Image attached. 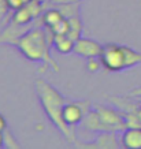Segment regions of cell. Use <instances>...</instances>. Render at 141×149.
Listing matches in <instances>:
<instances>
[{
	"mask_svg": "<svg viewBox=\"0 0 141 149\" xmlns=\"http://www.w3.org/2000/svg\"><path fill=\"white\" fill-rule=\"evenodd\" d=\"M54 45V34L43 23L40 26H32L25 34L15 41L14 47L30 62L43 63L47 68L59 71V64L51 56L50 49Z\"/></svg>",
	"mask_w": 141,
	"mask_h": 149,
	"instance_id": "cell-1",
	"label": "cell"
},
{
	"mask_svg": "<svg viewBox=\"0 0 141 149\" xmlns=\"http://www.w3.org/2000/svg\"><path fill=\"white\" fill-rule=\"evenodd\" d=\"M130 96L132 97H141V88H136L130 92Z\"/></svg>",
	"mask_w": 141,
	"mask_h": 149,
	"instance_id": "cell-22",
	"label": "cell"
},
{
	"mask_svg": "<svg viewBox=\"0 0 141 149\" xmlns=\"http://www.w3.org/2000/svg\"><path fill=\"white\" fill-rule=\"evenodd\" d=\"M111 103L122 112H137L141 108L140 100H133L132 96L129 97H119V96H108Z\"/></svg>",
	"mask_w": 141,
	"mask_h": 149,
	"instance_id": "cell-9",
	"label": "cell"
},
{
	"mask_svg": "<svg viewBox=\"0 0 141 149\" xmlns=\"http://www.w3.org/2000/svg\"><path fill=\"white\" fill-rule=\"evenodd\" d=\"M95 111L104 125L107 131H123L126 129V120L123 116V112L119 111L117 107H105V105H95Z\"/></svg>",
	"mask_w": 141,
	"mask_h": 149,
	"instance_id": "cell-4",
	"label": "cell"
},
{
	"mask_svg": "<svg viewBox=\"0 0 141 149\" xmlns=\"http://www.w3.org/2000/svg\"><path fill=\"white\" fill-rule=\"evenodd\" d=\"M81 0H51L47 4H62V3H80Z\"/></svg>",
	"mask_w": 141,
	"mask_h": 149,
	"instance_id": "cell-20",
	"label": "cell"
},
{
	"mask_svg": "<svg viewBox=\"0 0 141 149\" xmlns=\"http://www.w3.org/2000/svg\"><path fill=\"white\" fill-rule=\"evenodd\" d=\"M87 67H88V70H89L91 72H97L101 67H103L100 58H91V59H88Z\"/></svg>",
	"mask_w": 141,
	"mask_h": 149,
	"instance_id": "cell-17",
	"label": "cell"
},
{
	"mask_svg": "<svg viewBox=\"0 0 141 149\" xmlns=\"http://www.w3.org/2000/svg\"><path fill=\"white\" fill-rule=\"evenodd\" d=\"M7 129V122H6V119L3 115H0V133H3V131Z\"/></svg>",
	"mask_w": 141,
	"mask_h": 149,
	"instance_id": "cell-21",
	"label": "cell"
},
{
	"mask_svg": "<svg viewBox=\"0 0 141 149\" xmlns=\"http://www.w3.org/2000/svg\"><path fill=\"white\" fill-rule=\"evenodd\" d=\"M11 21L18 25H32V22L36 21V17L32 14V11L27 8V6H23L19 10L14 11Z\"/></svg>",
	"mask_w": 141,
	"mask_h": 149,
	"instance_id": "cell-12",
	"label": "cell"
},
{
	"mask_svg": "<svg viewBox=\"0 0 141 149\" xmlns=\"http://www.w3.org/2000/svg\"><path fill=\"white\" fill-rule=\"evenodd\" d=\"M68 19H62L59 23H56L54 27H51L50 30L54 36H59V34H67L68 33Z\"/></svg>",
	"mask_w": 141,
	"mask_h": 149,
	"instance_id": "cell-15",
	"label": "cell"
},
{
	"mask_svg": "<svg viewBox=\"0 0 141 149\" xmlns=\"http://www.w3.org/2000/svg\"><path fill=\"white\" fill-rule=\"evenodd\" d=\"M121 133L119 131H101L97 133V137L92 142L82 144L80 142L75 146L92 149H117L121 146Z\"/></svg>",
	"mask_w": 141,
	"mask_h": 149,
	"instance_id": "cell-6",
	"label": "cell"
},
{
	"mask_svg": "<svg viewBox=\"0 0 141 149\" xmlns=\"http://www.w3.org/2000/svg\"><path fill=\"white\" fill-rule=\"evenodd\" d=\"M103 68L111 72H119L141 64V54L128 45L121 44H104L101 55L99 56Z\"/></svg>",
	"mask_w": 141,
	"mask_h": 149,
	"instance_id": "cell-3",
	"label": "cell"
},
{
	"mask_svg": "<svg viewBox=\"0 0 141 149\" xmlns=\"http://www.w3.org/2000/svg\"><path fill=\"white\" fill-rule=\"evenodd\" d=\"M62 19H64V17L62 15V13H60L59 10L56 8V7H54V6L47 7V8L44 10L43 15L40 17L41 23H43L45 27H48V29L54 27L55 25L59 23Z\"/></svg>",
	"mask_w": 141,
	"mask_h": 149,
	"instance_id": "cell-10",
	"label": "cell"
},
{
	"mask_svg": "<svg viewBox=\"0 0 141 149\" xmlns=\"http://www.w3.org/2000/svg\"><path fill=\"white\" fill-rule=\"evenodd\" d=\"M40 1H43V3H48V1H51V0H40Z\"/></svg>",
	"mask_w": 141,
	"mask_h": 149,
	"instance_id": "cell-24",
	"label": "cell"
},
{
	"mask_svg": "<svg viewBox=\"0 0 141 149\" xmlns=\"http://www.w3.org/2000/svg\"><path fill=\"white\" fill-rule=\"evenodd\" d=\"M74 42L75 41L71 40L67 34H59V36H54V48L59 54L67 55L71 54L74 51Z\"/></svg>",
	"mask_w": 141,
	"mask_h": 149,
	"instance_id": "cell-11",
	"label": "cell"
},
{
	"mask_svg": "<svg viewBox=\"0 0 141 149\" xmlns=\"http://www.w3.org/2000/svg\"><path fill=\"white\" fill-rule=\"evenodd\" d=\"M7 4H8L11 11H17V10H19L21 7L25 6L22 0H7Z\"/></svg>",
	"mask_w": 141,
	"mask_h": 149,
	"instance_id": "cell-19",
	"label": "cell"
},
{
	"mask_svg": "<svg viewBox=\"0 0 141 149\" xmlns=\"http://www.w3.org/2000/svg\"><path fill=\"white\" fill-rule=\"evenodd\" d=\"M4 148H15V149H18V148H21V145L17 142V140L14 138V136L10 133V130L8 129H6L4 130Z\"/></svg>",
	"mask_w": 141,
	"mask_h": 149,
	"instance_id": "cell-16",
	"label": "cell"
},
{
	"mask_svg": "<svg viewBox=\"0 0 141 149\" xmlns=\"http://www.w3.org/2000/svg\"><path fill=\"white\" fill-rule=\"evenodd\" d=\"M121 144L128 149H141V127H126L121 131Z\"/></svg>",
	"mask_w": 141,
	"mask_h": 149,
	"instance_id": "cell-8",
	"label": "cell"
},
{
	"mask_svg": "<svg viewBox=\"0 0 141 149\" xmlns=\"http://www.w3.org/2000/svg\"><path fill=\"white\" fill-rule=\"evenodd\" d=\"M68 33L67 36L71 38V40L77 41L80 37H81V33H82V22H81V18L80 15L77 17H71L68 18Z\"/></svg>",
	"mask_w": 141,
	"mask_h": 149,
	"instance_id": "cell-14",
	"label": "cell"
},
{
	"mask_svg": "<svg viewBox=\"0 0 141 149\" xmlns=\"http://www.w3.org/2000/svg\"><path fill=\"white\" fill-rule=\"evenodd\" d=\"M22 1H23V4H27V3H30L32 0H22Z\"/></svg>",
	"mask_w": 141,
	"mask_h": 149,
	"instance_id": "cell-23",
	"label": "cell"
},
{
	"mask_svg": "<svg viewBox=\"0 0 141 149\" xmlns=\"http://www.w3.org/2000/svg\"><path fill=\"white\" fill-rule=\"evenodd\" d=\"M34 89H36L38 101H40L41 107L44 109L45 115L48 116V119L70 144H74L75 142V131L73 127L67 126L62 118V111H63V107L67 103V100L64 99L60 92H58V89H55L50 82H47L43 78L36 79Z\"/></svg>",
	"mask_w": 141,
	"mask_h": 149,
	"instance_id": "cell-2",
	"label": "cell"
},
{
	"mask_svg": "<svg viewBox=\"0 0 141 149\" xmlns=\"http://www.w3.org/2000/svg\"><path fill=\"white\" fill-rule=\"evenodd\" d=\"M51 6H54L59 10L66 19L80 15V3H62V4H47V3H44V10L47 7H51Z\"/></svg>",
	"mask_w": 141,
	"mask_h": 149,
	"instance_id": "cell-13",
	"label": "cell"
},
{
	"mask_svg": "<svg viewBox=\"0 0 141 149\" xmlns=\"http://www.w3.org/2000/svg\"><path fill=\"white\" fill-rule=\"evenodd\" d=\"M103 51V45L100 42H97L96 40L92 38H84L80 37L75 42H74V54L77 56L85 59H91V58H99L101 55Z\"/></svg>",
	"mask_w": 141,
	"mask_h": 149,
	"instance_id": "cell-7",
	"label": "cell"
},
{
	"mask_svg": "<svg viewBox=\"0 0 141 149\" xmlns=\"http://www.w3.org/2000/svg\"><path fill=\"white\" fill-rule=\"evenodd\" d=\"M8 11H11V10L7 4V0H0V27L6 23V18H7Z\"/></svg>",
	"mask_w": 141,
	"mask_h": 149,
	"instance_id": "cell-18",
	"label": "cell"
},
{
	"mask_svg": "<svg viewBox=\"0 0 141 149\" xmlns=\"http://www.w3.org/2000/svg\"><path fill=\"white\" fill-rule=\"evenodd\" d=\"M91 111V104L87 100H80V101H67L64 104L62 118L63 122L70 127H75L81 125L84 118Z\"/></svg>",
	"mask_w": 141,
	"mask_h": 149,
	"instance_id": "cell-5",
	"label": "cell"
}]
</instances>
